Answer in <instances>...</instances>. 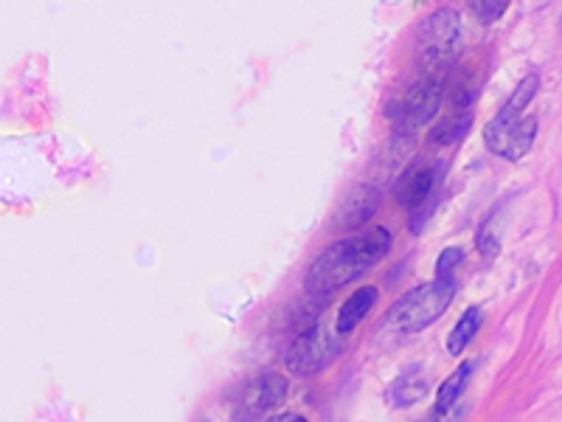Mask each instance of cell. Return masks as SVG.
<instances>
[{
	"label": "cell",
	"mask_w": 562,
	"mask_h": 422,
	"mask_svg": "<svg viewBox=\"0 0 562 422\" xmlns=\"http://www.w3.org/2000/svg\"><path fill=\"white\" fill-rule=\"evenodd\" d=\"M391 248L388 228H366L355 237L329 245L321 257L312 262L307 273V290L312 296H329L341 287L352 285L363 273L374 268Z\"/></svg>",
	"instance_id": "cell-1"
},
{
	"label": "cell",
	"mask_w": 562,
	"mask_h": 422,
	"mask_svg": "<svg viewBox=\"0 0 562 422\" xmlns=\"http://www.w3.org/2000/svg\"><path fill=\"white\" fill-rule=\"evenodd\" d=\"M456 299V282L453 279H433L428 285L414 287L402 299L391 304L388 310V327L397 332H422L428 330L433 321H439L442 313Z\"/></svg>",
	"instance_id": "cell-2"
},
{
	"label": "cell",
	"mask_w": 562,
	"mask_h": 422,
	"mask_svg": "<svg viewBox=\"0 0 562 422\" xmlns=\"http://www.w3.org/2000/svg\"><path fill=\"white\" fill-rule=\"evenodd\" d=\"M461 20L456 9H439L419 26L416 60L425 71H439L459 54Z\"/></svg>",
	"instance_id": "cell-3"
},
{
	"label": "cell",
	"mask_w": 562,
	"mask_h": 422,
	"mask_svg": "<svg viewBox=\"0 0 562 422\" xmlns=\"http://www.w3.org/2000/svg\"><path fill=\"white\" fill-rule=\"evenodd\" d=\"M287 397V377L265 369L248 377L245 383H239V389L231 397V406L237 414V422H256L273 414V408H279Z\"/></svg>",
	"instance_id": "cell-4"
},
{
	"label": "cell",
	"mask_w": 562,
	"mask_h": 422,
	"mask_svg": "<svg viewBox=\"0 0 562 422\" xmlns=\"http://www.w3.org/2000/svg\"><path fill=\"white\" fill-rule=\"evenodd\" d=\"M439 105H442V82L436 76H425L411 85L408 93L400 102H394L388 113L400 133H414L439 113Z\"/></svg>",
	"instance_id": "cell-5"
},
{
	"label": "cell",
	"mask_w": 562,
	"mask_h": 422,
	"mask_svg": "<svg viewBox=\"0 0 562 422\" xmlns=\"http://www.w3.org/2000/svg\"><path fill=\"white\" fill-rule=\"evenodd\" d=\"M341 335L335 332H326L321 327H312L307 330L304 335H298L296 341H293V347L287 352V366H290V372L293 375H301V377H310L315 372H321L324 366L332 363V358L341 352V341H338Z\"/></svg>",
	"instance_id": "cell-6"
},
{
	"label": "cell",
	"mask_w": 562,
	"mask_h": 422,
	"mask_svg": "<svg viewBox=\"0 0 562 422\" xmlns=\"http://www.w3.org/2000/svg\"><path fill=\"white\" fill-rule=\"evenodd\" d=\"M534 136H537V119L523 116L518 121H498L492 119L484 127V141L495 155H501L506 161H518L526 152L532 150Z\"/></svg>",
	"instance_id": "cell-7"
},
{
	"label": "cell",
	"mask_w": 562,
	"mask_h": 422,
	"mask_svg": "<svg viewBox=\"0 0 562 422\" xmlns=\"http://www.w3.org/2000/svg\"><path fill=\"white\" fill-rule=\"evenodd\" d=\"M377 206H380V189L366 183V186H360V189H355L352 195L346 197V203L338 211L335 223L341 228H360L377 211Z\"/></svg>",
	"instance_id": "cell-8"
},
{
	"label": "cell",
	"mask_w": 562,
	"mask_h": 422,
	"mask_svg": "<svg viewBox=\"0 0 562 422\" xmlns=\"http://www.w3.org/2000/svg\"><path fill=\"white\" fill-rule=\"evenodd\" d=\"M436 181V169L433 166H411L397 183V200L402 209H416L419 203H425Z\"/></svg>",
	"instance_id": "cell-9"
},
{
	"label": "cell",
	"mask_w": 562,
	"mask_h": 422,
	"mask_svg": "<svg viewBox=\"0 0 562 422\" xmlns=\"http://www.w3.org/2000/svg\"><path fill=\"white\" fill-rule=\"evenodd\" d=\"M374 302H377V287H360L357 293H352V296L341 304V310H338L335 332H338V335H349L363 318L369 316Z\"/></svg>",
	"instance_id": "cell-10"
},
{
	"label": "cell",
	"mask_w": 562,
	"mask_h": 422,
	"mask_svg": "<svg viewBox=\"0 0 562 422\" xmlns=\"http://www.w3.org/2000/svg\"><path fill=\"white\" fill-rule=\"evenodd\" d=\"M481 324H484V310L481 307H470V310H464V316L459 318V324L450 330L447 335V352L450 355H461L464 349L470 347V341H473L478 330H481Z\"/></svg>",
	"instance_id": "cell-11"
},
{
	"label": "cell",
	"mask_w": 562,
	"mask_h": 422,
	"mask_svg": "<svg viewBox=\"0 0 562 422\" xmlns=\"http://www.w3.org/2000/svg\"><path fill=\"white\" fill-rule=\"evenodd\" d=\"M540 91V76L537 74H529L523 76L518 82V88L512 91V96L506 99V105L498 110V116L495 119L498 121H518L523 119V110H526V105L534 99V93Z\"/></svg>",
	"instance_id": "cell-12"
},
{
	"label": "cell",
	"mask_w": 562,
	"mask_h": 422,
	"mask_svg": "<svg viewBox=\"0 0 562 422\" xmlns=\"http://www.w3.org/2000/svg\"><path fill=\"white\" fill-rule=\"evenodd\" d=\"M473 372H475L473 361L461 363L459 369H456V372H453V375L447 377L442 386H439V392H436V411H439V414H444V411H450V408H453V403L459 400L461 392L467 389V383H470Z\"/></svg>",
	"instance_id": "cell-13"
},
{
	"label": "cell",
	"mask_w": 562,
	"mask_h": 422,
	"mask_svg": "<svg viewBox=\"0 0 562 422\" xmlns=\"http://www.w3.org/2000/svg\"><path fill=\"white\" fill-rule=\"evenodd\" d=\"M467 124H470V116L467 113H461V116H450L447 121H442L430 136L433 141H439V144H447V141H456V138L467 130Z\"/></svg>",
	"instance_id": "cell-14"
},
{
	"label": "cell",
	"mask_w": 562,
	"mask_h": 422,
	"mask_svg": "<svg viewBox=\"0 0 562 422\" xmlns=\"http://www.w3.org/2000/svg\"><path fill=\"white\" fill-rule=\"evenodd\" d=\"M492 223H495V217H489L487 223L481 226V231H478V248H481V254L487 259L498 257V248H501V240L495 237V228H492Z\"/></svg>",
	"instance_id": "cell-15"
},
{
	"label": "cell",
	"mask_w": 562,
	"mask_h": 422,
	"mask_svg": "<svg viewBox=\"0 0 562 422\" xmlns=\"http://www.w3.org/2000/svg\"><path fill=\"white\" fill-rule=\"evenodd\" d=\"M461 262H464V251H461V248H447V251H442V257L436 262V273H439L436 279H450Z\"/></svg>",
	"instance_id": "cell-16"
},
{
	"label": "cell",
	"mask_w": 562,
	"mask_h": 422,
	"mask_svg": "<svg viewBox=\"0 0 562 422\" xmlns=\"http://www.w3.org/2000/svg\"><path fill=\"white\" fill-rule=\"evenodd\" d=\"M506 9H509V3H506V0H475L473 3V12L481 17L484 23L498 20Z\"/></svg>",
	"instance_id": "cell-17"
},
{
	"label": "cell",
	"mask_w": 562,
	"mask_h": 422,
	"mask_svg": "<svg viewBox=\"0 0 562 422\" xmlns=\"http://www.w3.org/2000/svg\"><path fill=\"white\" fill-rule=\"evenodd\" d=\"M270 422H307L301 414H284V417H270Z\"/></svg>",
	"instance_id": "cell-18"
}]
</instances>
